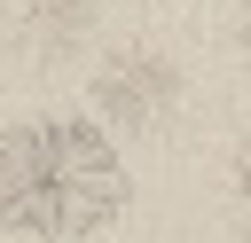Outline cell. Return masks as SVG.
Instances as JSON below:
<instances>
[{"label": "cell", "mask_w": 251, "mask_h": 243, "mask_svg": "<svg viewBox=\"0 0 251 243\" xmlns=\"http://www.w3.org/2000/svg\"><path fill=\"white\" fill-rule=\"evenodd\" d=\"M8 31L31 47V55H71V47H86V31H94V0H8Z\"/></svg>", "instance_id": "cell-3"}, {"label": "cell", "mask_w": 251, "mask_h": 243, "mask_svg": "<svg viewBox=\"0 0 251 243\" xmlns=\"http://www.w3.org/2000/svg\"><path fill=\"white\" fill-rule=\"evenodd\" d=\"M235 39H243V55H251V0L235 8Z\"/></svg>", "instance_id": "cell-5"}, {"label": "cell", "mask_w": 251, "mask_h": 243, "mask_svg": "<svg viewBox=\"0 0 251 243\" xmlns=\"http://www.w3.org/2000/svg\"><path fill=\"white\" fill-rule=\"evenodd\" d=\"M126 149L86 110H31L0 125V227L31 243H86L126 212Z\"/></svg>", "instance_id": "cell-1"}, {"label": "cell", "mask_w": 251, "mask_h": 243, "mask_svg": "<svg viewBox=\"0 0 251 243\" xmlns=\"http://www.w3.org/2000/svg\"><path fill=\"white\" fill-rule=\"evenodd\" d=\"M220 204H227V219L251 235V133L227 149V165H220Z\"/></svg>", "instance_id": "cell-4"}, {"label": "cell", "mask_w": 251, "mask_h": 243, "mask_svg": "<svg viewBox=\"0 0 251 243\" xmlns=\"http://www.w3.org/2000/svg\"><path fill=\"white\" fill-rule=\"evenodd\" d=\"M86 118L102 125V133H149V125H165L173 110H180V71L157 55V47H110L102 63H94V86H86Z\"/></svg>", "instance_id": "cell-2"}]
</instances>
